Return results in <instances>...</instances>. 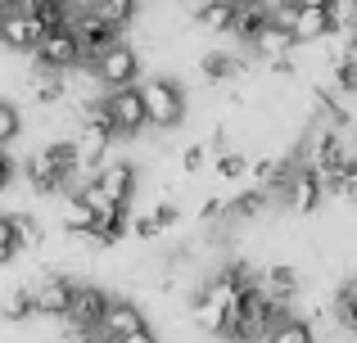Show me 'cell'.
<instances>
[{
	"label": "cell",
	"instance_id": "ab89813d",
	"mask_svg": "<svg viewBox=\"0 0 357 343\" xmlns=\"http://www.w3.org/2000/svg\"><path fill=\"white\" fill-rule=\"evenodd\" d=\"M344 59H349V68L357 72V36H349V45H344Z\"/></svg>",
	"mask_w": 357,
	"mask_h": 343
},
{
	"label": "cell",
	"instance_id": "f546056e",
	"mask_svg": "<svg viewBox=\"0 0 357 343\" xmlns=\"http://www.w3.org/2000/svg\"><path fill=\"white\" fill-rule=\"evenodd\" d=\"M18 253H23V244H18L14 212H0V266H5V262H14Z\"/></svg>",
	"mask_w": 357,
	"mask_h": 343
},
{
	"label": "cell",
	"instance_id": "f6af8a7d",
	"mask_svg": "<svg viewBox=\"0 0 357 343\" xmlns=\"http://www.w3.org/2000/svg\"><path fill=\"white\" fill-rule=\"evenodd\" d=\"M240 5H267V0H240Z\"/></svg>",
	"mask_w": 357,
	"mask_h": 343
},
{
	"label": "cell",
	"instance_id": "5b68a950",
	"mask_svg": "<svg viewBox=\"0 0 357 343\" xmlns=\"http://www.w3.org/2000/svg\"><path fill=\"white\" fill-rule=\"evenodd\" d=\"M105 312H109V294L100 289V285H77V294H73V308H68V335H100V326H105Z\"/></svg>",
	"mask_w": 357,
	"mask_h": 343
},
{
	"label": "cell",
	"instance_id": "52a82bcc",
	"mask_svg": "<svg viewBox=\"0 0 357 343\" xmlns=\"http://www.w3.org/2000/svg\"><path fill=\"white\" fill-rule=\"evenodd\" d=\"M105 104H109V122H114L118 136H140V131L149 127V113H145V95H140V86L105 90Z\"/></svg>",
	"mask_w": 357,
	"mask_h": 343
},
{
	"label": "cell",
	"instance_id": "9a60e30c",
	"mask_svg": "<svg viewBox=\"0 0 357 343\" xmlns=\"http://www.w3.org/2000/svg\"><path fill=\"white\" fill-rule=\"evenodd\" d=\"M294 32H289V27H280L276 18H271L267 27H262V36L258 41H253V54H258L262 63H271V59H280V54H294Z\"/></svg>",
	"mask_w": 357,
	"mask_h": 343
},
{
	"label": "cell",
	"instance_id": "b9f144b4",
	"mask_svg": "<svg viewBox=\"0 0 357 343\" xmlns=\"http://www.w3.org/2000/svg\"><path fill=\"white\" fill-rule=\"evenodd\" d=\"M344 131H349V150H353V159H357V122H349Z\"/></svg>",
	"mask_w": 357,
	"mask_h": 343
},
{
	"label": "cell",
	"instance_id": "7c38bea8",
	"mask_svg": "<svg viewBox=\"0 0 357 343\" xmlns=\"http://www.w3.org/2000/svg\"><path fill=\"white\" fill-rule=\"evenodd\" d=\"M145 312L136 308L131 298H109V312H105V326H100V335L109 339H131L136 330H145Z\"/></svg>",
	"mask_w": 357,
	"mask_h": 343
},
{
	"label": "cell",
	"instance_id": "d4e9b609",
	"mask_svg": "<svg viewBox=\"0 0 357 343\" xmlns=\"http://www.w3.org/2000/svg\"><path fill=\"white\" fill-rule=\"evenodd\" d=\"M267 203H271V194L253 185L249 194H240V199H231V203H227V221H249V217H258Z\"/></svg>",
	"mask_w": 357,
	"mask_h": 343
},
{
	"label": "cell",
	"instance_id": "f35d334b",
	"mask_svg": "<svg viewBox=\"0 0 357 343\" xmlns=\"http://www.w3.org/2000/svg\"><path fill=\"white\" fill-rule=\"evenodd\" d=\"M122 343H163V339H158V335H154V330H149V326H145V330H136V335H131V339H122Z\"/></svg>",
	"mask_w": 357,
	"mask_h": 343
},
{
	"label": "cell",
	"instance_id": "7a4b0ae2",
	"mask_svg": "<svg viewBox=\"0 0 357 343\" xmlns=\"http://www.w3.org/2000/svg\"><path fill=\"white\" fill-rule=\"evenodd\" d=\"M349 159H353V150L344 145V136L335 131V127H321V122H317L312 136H307V150H303V163H307V168H317L326 181H331V176L340 172Z\"/></svg>",
	"mask_w": 357,
	"mask_h": 343
},
{
	"label": "cell",
	"instance_id": "4dcf8cb0",
	"mask_svg": "<svg viewBox=\"0 0 357 343\" xmlns=\"http://www.w3.org/2000/svg\"><path fill=\"white\" fill-rule=\"evenodd\" d=\"M18 131H23V113H18V104L0 99V150L18 141Z\"/></svg>",
	"mask_w": 357,
	"mask_h": 343
},
{
	"label": "cell",
	"instance_id": "4fadbf2b",
	"mask_svg": "<svg viewBox=\"0 0 357 343\" xmlns=\"http://www.w3.org/2000/svg\"><path fill=\"white\" fill-rule=\"evenodd\" d=\"M96 181L109 190V199L122 203V208H131V194H136V168H131L127 159H114L109 168L96 172Z\"/></svg>",
	"mask_w": 357,
	"mask_h": 343
},
{
	"label": "cell",
	"instance_id": "3957f363",
	"mask_svg": "<svg viewBox=\"0 0 357 343\" xmlns=\"http://www.w3.org/2000/svg\"><path fill=\"white\" fill-rule=\"evenodd\" d=\"M73 32H77V45H82V63L86 68H96L100 59H105L109 50L122 41V27H114V23H105L100 14H91V9H82L77 14V23H73Z\"/></svg>",
	"mask_w": 357,
	"mask_h": 343
},
{
	"label": "cell",
	"instance_id": "1f68e13d",
	"mask_svg": "<svg viewBox=\"0 0 357 343\" xmlns=\"http://www.w3.org/2000/svg\"><path fill=\"white\" fill-rule=\"evenodd\" d=\"M253 163L244 159L240 150H227V154H218V181H240V176H249Z\"/></svg>",
	"mask_w": 357,
	"mask_h": 343
},
{
	"label": "cell",
	"instance_id": "ffe728a7",
	"mask_svg": "<svg viewBox=\"0 0 357 343\" xmlns=\"http://www.w3.org/2000/svg\"><path fill=\"white\" fill-rule=\"evenodd\" d=\"M321 36H331V14L326 9H294V41L298 45H312L321 41Z\"/></svg>",
	"mask_w": 357,
	"mask_h": 343
},
{
	"label": "cell",
	"instance_id": "2e32d148",
	"mask_svg": "<svg viewBox=\"0 0 357 343\" xmlns=\"http://www.w3.org/2000/svg\"><path fill=\"white\" fill-rule=\"evenodd\" d=\"M127 230H131V217H127V208H118V212H109V217H100L82 239H86L91 248H114Z\"/></svg>",
	"mask_w": 357,
	"mask_h": 343
},
{
	"label": "cell",
	"instance_id": "8d00e7d4",
	"mask_svg": "<svg viewBox=\"0 0 357 343\" xmlns=\"http://www.w3.org/2000/svg\"><path fill=\"white\" fill-rule=\"evenodd\" d=\"M14 172H18V168H14V159H9V154L0 150V194H5L9 185H14Z\"/></svg>",
	"mask_w": 357,
	"mask_h": 343
},
{
	"label": "cell",
	"instance_id": "60d3db41",
	"mask_svg": "<svg viewBox=\"0 0 357 343\" xmlns=\"http://www.w3.org/2000/svg\"><path fill=\"white\" fill-rule=\"evenodd\" d=\"M294 5H303V9H331V0H294Z\"/></svg>",
	"mask_w": 357,
	"mask_h": 343
},
{
	"label": "cell",
	"instance_id": "f1b7e54d",
	"mask_svg": "<svg viewBox=\"0 0 357 343\" xmlns=\"http://www.w3.org/2000/svg\"><path fill=\"white\" fill-rule=\"evenodd\" d=\"M14 226H18V244H23V248H41L45 244L41 217H32V212H14Z\"/></svg>",
	"mask_w": 357,
	"mask_h": 343
},
{
	"label": "cell",
	"instance_id": "603a6c76",
	"mask_svg": "<svg viewBox=\"0 0 357 343\" xmlns=\"http://www.w3.org/2000/svg\"><path fill=\"white\" fill-rule=\"evenodd\" d=\"M96 221H100V212L91 208L82 194H68V199H63V230H68V235H77V239H82L91 226H96Z\"/></svg>",
	"mask_w": 357,
	"mask_h": 343
},
{
	"label": "cell",
	"instance_id": "ee69618b",
	"mask_svg": "<svg viewBox=\"0 0 357 343\" xmlns=\"http://www.w3.org/2000/svg\"><path fill=\"white\" fill-rule=\"evenodd\" d=\"M86 343H122V339H109V335H91Z\"/></svg>",
	"mask_w": 357,
	"mask_h": 343
},
{
	"label": "cell",
	"instance_id": "ba28073f",
	"mask_svg": "<svg viewBox=\"0 0 357 343\" xmlns=\"http://www.w3.org/2000/svg\"><path fill=\"white\" fill-rule=\"evenodd\" d=\"M91 77L100 81L105 90H122V86H136V77H140V54H136V45H127V41H118L114 50L105 54V59L91 68Z\"/></svg>",
	"mask_w": 357,
	"mask_h": 343
},
{
	"label": "cell",
	"instance_id": "83f0119b",
	"mask_svg": "<svg viewBox=\"0 0 357 343\" xmlns=\"http://www.w3.org/2000/svg\"><path fill=\"white\" fill-rule=\"evenodd\" d=\"M326 190L331 194H340V199H349V203H357V159H349L340 172L326 181Z\"/></svg>",
	"mask_w": 357,
	"mask_h": 343
},
{
	"label": "cell",
	"instance_id": "277c9868",
	"mask_svg": "<svg viewBox=\"0 0 357 343\" xmlns=\"http://www.w3.org/2000/svg\"><path fill=\"white\" fill-rule=\"evenodd\" d=\"M326 194H331V190H326V176L317 172V168H307V163H298L294 176H289V185H285V199H280V203H285L294 217H312V212L326 203Z\"/></svg>",
	"mask_w": 357,
	"mask_h": 343
},
{
	"label": "cell",
	"instance_id": "7402d4cb",
	"mask_svg": "<svg viewBox=\"0 0 357 343\" xmlns=\"http://www.w3.org/2000/svg\"><path fill=\"white\" fill-rule=\"evenodd\" d=\"M267 23H271V5H240L236 9V32H231V36H240L244 45H253Z\"/></svg>",
	"mask_w": 357,
	"mask_h": 343
},
{
	"label": "cell",
	"instance_id": "e0dca14e",
	"mask_svg": "<svg viewBox=\"0 0 357 343\" xmlns=\"http://www.w3.org/2000/svg\"><path fill=\"white\" fill-rule=\"evenodd\" d=\"M199 72H204V81H213V86H227V81H236L244 72V59H236V54H227V50H208L199 59Z\"/></svg>",
	"mask_w": 357,
	"mask_h": 343
},
{
	"label": "cell",
	"instance_id": "9c48e42d",
	"mask_svg": "<svg viewBox=\"0 0 357 343\" xmlns=\"http://www.w3.org/2000/svg\"><path fill=\"white\" fill-rule=\"evenodd\" d=\"M73 294H77V280H68V276H59V271L41 276V280L32 285L36 317H54V321H63V317H68V308H73Z\"/></svg>",
	"mask_w": 357,
	"mask_h": 343
},
{
	"label": "cell",
	"instance_id": "4316f807",
	"mask_svg": "<svg viewBox=\"0 0 357 343\" xmlns=\"http://www.w3.org/2000/svg\"><path fill=\"white\" fill-rule=\"evenodd\" d=\"M331 32L335 36H357V0H331Z\"/></svg>",
	"mask_w": 357,
	"mask_h": 343
},
{
	"label": "cell",
	"instance_id": "ac0fdd59",
	"mask_svg": "<svg viewBox=\"0 0 357 343\" xmlns=\"http://www.w3.org/2000/svg\"><path fill=\"white\" fill-rule=\"evenodd\" d=\"M262 343H317V330H312V321H307V317L285 312V317L267 330V339H262Z\"/></svg>",
	"mask_w": 357,
	"mask_h": 343
},
{
	"label": "cell",
	"instance_id": "cb8c5ba5",
	"mask_svg": "<svg viewBox=\"0 0 357 343\" xmlns=\"http://www.w3.org/2000/svg\"><path fill=\"white\" fill-rule=\"evenodd\" d=\"M335 321H340L349 335H357V276L344 280L340 294H335Z\"/></svg>",
	"mask_w": 357,
	"mask_h": 343
},
{
	"label": "cell",
	"instance_id": "5bb4252c",
	"mask_svg": "<svg viewBox=\"0 0 357 343\" xmlns=\"http://www.w3.org/2000/svg\"><path fill=\"white\" fill-rule=\"evenodd\" d=\"M258 289L271 294L276 303H289V298L298 294V271H294V266H285V262L262 266V271H258Z\"/></svg>",
	"mask_w": 357,
	"mask_h": 343
},
{
	"label": "cell",
	"instance_id": "44dd1931",
	"mask_svg": "<svg viewBox=\"0 0 357 343\" xmlns=\"http://www.w3.org/2000/svg\"><path fill=\"white\" fill-rule=\"evenodd\" d=\"M27 317H36V303H32V285H14V289L0 298V321L5 326H23Z\"/></svg>",
	"mask_w": 357,
	"mask_h": 343
},
{
	"label": "cell",
	"instance_id": "7bdbcfd3",
	"mask_svg": "<svg viewBox=\"0 0 357 343\" xmlns=\"http://www.w3.org/2000/svg\"><path fill=\"white\" fill-rule=\"evenodd\" d=\"M218 9H240V0H213Z\"/></svg>",
	"mask_w": 357,
	"mask_h": 343
},
{
	"label": "cell",
	"instance_id": "74e56055",
	"mask_svg": "<svg viewBox=\"0 0 357 343\" xmlns=\"http://www.w3.org/2000/svg\"><path fill=\"white\" fill-rule=\"evenodd\" d=\"M208 9H213V0H181V14H190L195 23H199V18L208 14Z\"/></svg>",
	"mask_w": 357,
	"mask_h": 343
},
{
	"label": "cell",
	"instance_id": "836d02e7",
	"mask_svg": "<svg viewBox=\"0 0 357 343\" xmlns=\"http://www.w3.org/2000/svg\"><path fill=\"white\" fill-rule=\"evenodd\" d=\"M176 163H181V172H185V176H190V172H199L204 163H208V145H185Z\"/></svg>",
	"mask_w": 357,
	"mask_h": 343
},
{
	"label": "cell",
	"instance_id": "8992f818",
	"mask_svg": "<svg viewBox=\"0 0 357 343\" xmlns=\"http://www.w3.org/2000/svg\"><path fill=\"white\" fill-rule=\"evenodd\" d=\"M36 68H45V72H73V68H82L77 32H73V27H50L45 41L36 45Z\"/></svg>",
	"mask_w": 357,
	"mask_h": 343
},
{
	"label": "cell",
	"instance_id": "d6986e66",
	"mask_svg": "<svg viewBox=\"0 0 357 343\" xmlns=\"http://www.w3.org/2000/svg\"><path fill=\"white\" fill-rule=\"evenodd\" d=\"M27 95L36 99L41 109H54V104H63V95H68V81H63V72H36L32 81H27Z\"/></svg>",
	"mask_w": 357,
	"mask_h": 343
},
{
	"label": "cell",
	"instance_id": "484cf974",
	"mask_svg": "<svg viewBox=\"0 0 357 343\" xmlns=\"http://www.w3.org/2000/svg\"><path fill=\"white\" fill-rule=\"evenodd\" d=\"M136 9H140V0H91V14H100L114 27H127L136 18Z\"/></svg>",
	"mask_w": 357,
	"mask_h": 343
},
{
	"label": "cell",
	"instance_id": "d6a6232c",
	"mask_svg": "<svg viewBox=\"0 0 357 343\" xmlns=\"http://www.w3.org/2000/svg\"><path fill=\"white\" fill-rule=\"evenodd\" d=\"M199 27H208V32H222V36H231V32H236V9H218V5H213L208 14L199 18Z\"/></svg>",
	"mask_w": 357,
	"mask_h": 343
},
{
	"label": "cell",
	"instance_id": "bcb514c9",
	"mask_svg": "<svg viewBox=\"0 0 357 343\" xmlns=\"http://www.w3.org/2000/svg\"><path fill=\"white\" fill-rule=\"evenodd\" d=\"M0 23H5V9H0Z\"/></svg>",
	"mask_w": 357,
	"mask_h": 343
},
{
	"label": "cell",
	"instance_id": "6da1fadb",
	"mask_svg": "<svg viewBox=\"0 0 357 343\" xmlns=\"http://www.w3.org/2000/svg\"><path fill=\"white\" fill-rule=\"evenodd\" d=\"M145 95V113H149V127L158 131H172V127L185 122V86L176 77H149L140 86Z\"/></svg>",
	"mask_w": 357,
	"mask_h": 343
},
{
	"label": "cell",
	"instance_id": "8fae6325",
	"mask_svg": "<svg viewBox=\"0 0 357 343\" xmlns=\"http://www.w3.org/2000/svg\"><path fill=\"white\" fill-rule=\"evenodd\" d=\"M23 176H27V185H32L36 194H68L73 185H77L73 176H63L59 168H54V163H50V154H45V150H36L32 159L23 163Z\"/></svg>",
	"mask_w": 357,
	"mask_h": 343
},
{
	"label": "cell",
	"instance_id": "30bf717a",
	"mask_svg": "<svg viewBox=\"0 0 357 343\" xmlns=\"http://www.w3.org/2000/svg\"><path fill=\"white\" fill-rule=\"evenodd\" d=\"M45 32H50V27H45L36 14H27V9H9L5 23H0V45H5V50L36 54V45L45 41Z\"/></svg>",
	"mask_w": 357,
	"mask_h": 343
},
{
	"label": "cell",
	"instance_id": "d590c367",
	"mask_svg": "<svg viewBox=\"0 0 357 343\" xmlns=\"http://www.w3.org/2000/svg\"><path fill=\"white\" fill-rule=\"evenodd\" d=\"M154 217H158V226H163V230H172L176 221H181V208H176L172 199H163V203H158V208H154Z\"/></svg>",
	"mask_w": 357,
	"mask_h": 343
},
{
	"label": "cell",
	"instance_id": "e575fe53",
	"mask_svg": "<svg viewBox=\"0 0 357 343\" xmlns=\"http://www.w3.org/2000/svg\"><path fill=\"white\" fill-rule=\"evenodd\" d=\"M131 235L136 239H154V235H163V226H158L154 212H145V217H131Z\"/></svg>",
	"mask_w": 357,
	"mask_h": 343
}]
</instances>
